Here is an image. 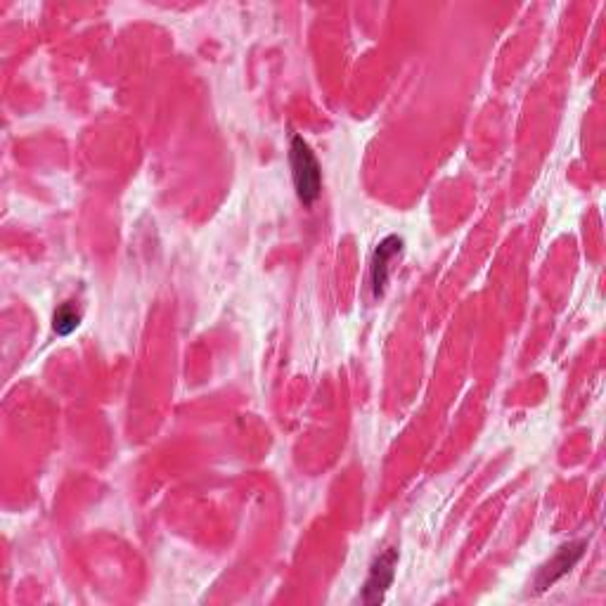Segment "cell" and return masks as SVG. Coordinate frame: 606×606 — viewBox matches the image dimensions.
I'll list each match as a JSON object with an SVG mask.
<instances>
[{"label":"cell","mask_w":606,"mask_h":606,"mask_svg":"<svg viewBox=\"0 0 606 606\" xmlns=\"http://www.w3.org/2000/svg\"><path fill=\"white\" fill-rule=\"evenodd\" d=\"M396 564H398V552L396 550H386L384 554H379L372 564L370 576H367L365 585H363V599L365 604H379L384 602L386 592H389L393 576H396Z\"/></svg>","instance_id":"cell-2"},{"label":"cell","mask_w":606,"mask_h":606,"mask_svg":"<svg viewBox=\"0 0 606 606\" xmlns=\"http://www.w3.org/2000/svg\"><path fill=\"white\" fill-rule=\"evenodd\" d=\"M585 547H588V543H585V540H580V543L564 545L562 550L554 554L550 562H547L538 573V590H547L552 583H557L559 578L566 576V573H569L573 566L578 564V559L583 557Z\"/></svg>","instance_id":"cell-4"},{"label":"cell","mask_w":606,"mask_h":606,"mask_svg":"<svg viewBox=\"0 0 606 606\" xmlns=\"http://www.w3.org/2000/svg\"><path fill=\"white\" fill-rule=\"evenodd\" d=\"M289 161H292V178L296 195L306 206H311L315 199L320 197L322 188V173L320 164L308 143L299 135L292 138V147H289Z\"/></svg>","instance_id":"cell-1"},{"label":"cell","mask_w":606,"mask_h":606,"mask_svg":"<svg viewBox=\"0 0 606 606\" xmlns=\"http://www.w3.org/2000/svg\"><path fill=\"white\" fill-rule=\"evenodd\" d=\"M79 325H81V313L76 311L74 303H62V306L55 311L53 330L60 334V337H69Z\"/></svg>","instance_id":"cell-5"},{"label":"cell","mask_w":606,"mask_h":606,"mask_svg":"<svg viewBox=\"0 0 606 606\" xmlns=\"http://www.w3.org/2000/svg\"><path fill=\"white\" fill-rule=\"evenodd\" d=\"M401 251H403V237L398 235L384 237V240L377 244L375 256H372L370 263V289L375 299H379V296L384 294L386 285H389L391 263L401 256Z\"/></svg>","instance_id":"cell-3"}]
</instances>
